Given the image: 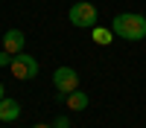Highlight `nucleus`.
Listing matches in <instances>:
<instances>
[{
	"mask_svg": "<svg viewBox=\"0 0 146 128\" xmlns=\"http://www.w3.org/2000/svg\"><path fill=\"white\" fill-rule=\"evenodd\" d=\"M38 61H35V55L29 53H18L15 58H12V76L21 79V81H27V79H35L38 76Z\"/></svg>",
	"mask_w": 146,
	"mask_h": 128,
	"instance_id": "7ed1b4c3",
	"label": "nucleus"
},
{
	"mask_svg": "<svg viewBox=\"0 0 146 128\" xmlns=\"http://www.w3.org/2000/svg\"><path fill=\"white\" fill-rule=\"evenodd\" d=\"M12 58H15V55H12V53H0V67H12Z\"/></svg>",
	"mask_w": 146,
	"mask_h": 128,
	"instance_id": "1a4fd4ad",
	"label": "nucleus"
},
{
	"mask_svg": "<svg viewBox=\"0 0 146 128\" xmlns=\"http://www.w3.org/2000/svg\"><path fill=\"white\" fill-rule=\"evenodd\" d=\"M67 20H70L76 29H94L96 20H100V15H96V6H94V3H88V0H79V3L70 6Z\"/></svg>",
	"mask_w": 146,
	"mask_h": 128,
	"instance_id": "f03ea898",
	"label": "nucleus"
},
{
	"mask_svg": "<svg viewBox=\"0 0 146 128\" xmlns=\"http://www.w3.org/2000/svg\"><path fill=\"white\" fill-rule=\"evenodd\" d=\"M32 128H53V122H41V125H32Z\"/></svg>",
	"mask_w": 146,
	"mask_h": 128,
	"instance_id": "9b49d317",
	"label": "nucleus"
},
{
	"mask_svg": "<svg viewBox=\"0 0 146 128\" xmlns=\"http://www.w3.org/2000/svg\"><path fill=\"white\" fill-rule=\"evenodd\" d=\"M23 44H27V35L21 29H6V35H3V50L6 53H12V55L23 53Z\"/></svg>",
	"mask_w": 146,
	"mask_h": 128,
	"instance_id": "39448f33",
	"label": "nucleus"
},
{
	"mask_svg": "<svg viewBox=\"0 0 146 128\" xmlns=\"http://www.w3.org/2000/svg\"><path fill=\"white\" fill-rule=\"evenodd\" d=\"M18 116H21V105H18V99L3 96V99H0V119H3V122H15Z\"/></svg>",
	"mask_w": 146,
	"mask_h": 128,
	"instance_id": "423d86ee",
	"label": "nucleus"
},
{
	"mask_svg": "<svg viewBox=\"0 0 146 128\" xmlns=\"http://www.w3.org/2000/svg\"><path fill=\"white\" fill-rule=\"evenodd\" d=\"M53 85L58 90V96H67V93L79 90V73L73 67H56L53 70Z\"/></svg>",
	"mask_w": 146,
	"mask_h": 128,
	"instance_id": "20e7f679",
	"label": "nucleus"
},
{
	"mask_svg": "<svg viewBox=\"0 0 146 128\" xmlns=\"http://www.w3.org/2000/svg\"><path fill=\"white\" fill-rule=\"evenodd\" d=\"M64 102H67V108H70V111H85L91 99H88V93H85V90H73V93H67V99H64Z\"/></svg>",
	"mask_w": 146,
	"mask_h": 128,
	"instance_id": "6e6552de",
	"label": "nucleus"
},
{
	"mask_svg": "<svg viewBox=\"0 0 146 128\" xmlns=\"http://www.w3.org/2000/svg\"><path fill=\"white\" fill-rule=\"evenodd\" d=\"M111 29L123 41H143L146 38V18L137 12H120L111 20Z\"/></svg>",
	"mask_w": 146,
	"mask_h": 128,
	"instance_id": "f257e3e1",
	"label": "nucleus"
},
{
	"mask_svg": "<svg viewBox=\"0 0 146 128\" xmlns=\"http://www.w3.org/2000/svg\"><path fill=\"white\" fill-rule=\"evenodd\" d=\"M91 38H94V44H100V47H108V44H111L114 38H117V35H114V29L111 26H100V23H96V26L91 29Z\"/></svg>",
	"mask_w": 146,
	"mask_h": 128,
	"instance_id": "0eeeda50",
	"label": "nucleus"
},
{
	"mask_svg": "<svg viewBox=\"0 0 146 128\" xmlns=\"http://www.w3.org/2000/svg\"><path fill=\"white\" fill-rule=\"evenodd\" d=\"M3 96H6V87H3V85H0V99H3Z\"/></svg>",
	"mask_w": 146,
	"mask_h": 128,
	"instance_id": "f8f14e48",
	"label": "nucleus"
},
{
	"mask_svg": "<svg viewBox=\"0 0 146 128\" xmlns=\"http://www.w3.org/2000/svg\"><path fill=\"white\" fill-rule=\"evenodd\" d=\"M53 128H70V119H67V116H56V119H53Z\"/></svg>",
	"mask_w": 146,
	"mask_h": 128,
	"instance_id": "9d476101",
	"label": "nucleus"
}]
</instances>
